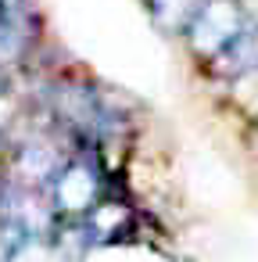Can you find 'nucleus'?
Masks as SVG:
<instances>
[{
	"label": "nucleus",
	"mask_w": 258,
	"mask_h": 262,
	"mask_svg": "<svg viewBox=\"0 0 258 262\" xmlns=\"http://www.w3.org/2000/svg\"><path fill=\"white\" fill-rule=\"evenodd\" d=\"M108 187H111V180L104 176V169L97 165L90 147H79L58 165V172L47 180L43 190L51 198L58 223H83L86 212L108 194Z\"/></svg>",
	"instance_id": "1"
},
{
	"label": "nucleus",
	"mask_w": 258,
	"mask_h": 262,
	"mask_svg": "<svg viewBox=\"0 0 258 262\" xmlns=\"http://www.w3.org/2000/svg\"><path fill=\"white\" fill-rule=\"evenodd\" d=\"M79 251L72 248V237L65 223H58L54 233H22L8 248V255L0 262H76Z\"/></svg>",
	"instance_id": "4"
},
{
	"label": "nucleus",
	"mask_w": 258,
	"mask_h": 262,
	"mask_svg": "<svg viewBox=\"0 0 258 262\" xmlns=\"http://www.w3.org/2000/svg\"><path fill=\"white\" fill-rule=\"evenodd\" d=\"M247 26H251V15H247V8L240 0H197V8L190 11V18L179 33H183L190 54L201 65H208Z\"/></svg>",
	"instance_id": "2"
},
{
	"label": "nucleus",
	"mask_w": 258,
	"mask_h": 262,
	"mask_svg": "<svg viewBox=\"0 0 258 262\" xmlns=\"http://www.w3.org/2000/svg\"><path fill=\"white\" fill-rule=\"evenodd\" d=\"M79 226L86 233V244H126L136 237L140 215H136L129 198H122L108 187V194L86 212V219Z\"/></svg>",
	"instance_id": "3"
},
{
	"label": "nucleus",
	"mask_w": 258,
	"mask_h": 262,
	"mask_svg": "<svg viewBox=\"0 0 258 262\" xmlns=\"http://www.w3.org/2000/svg\"><path fill=\"white\" fill-rule=\"evenodd\" d=\"M8 183V144L0 140V187Z\"/></svg>",
	"instance_id": "6"
},
{
	"label": "nucleus",
	"mask_w": 258,
	"mask_h": 262,
	"mask_svg": "<svg viewBox=\"0 0 258 262\" xmlns=\"http://www.w3.org/2000/svg\"><path fill=\"white\" fill-rule=\"evenodd\" d=\"M208 72L226 79V83H237L251 72H258V22H251L233 43H226L212 61H208Z\"/></svg>",
	"instance_id": "5"
}]
</instances>
